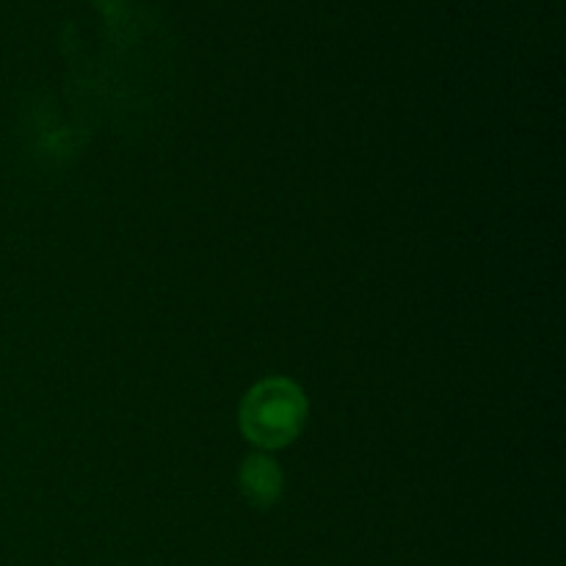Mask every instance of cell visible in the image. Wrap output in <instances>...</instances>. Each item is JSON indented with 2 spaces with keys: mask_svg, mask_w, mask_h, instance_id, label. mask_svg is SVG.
I'll use <instances>...</instances> for the list:
<instances>
[{
  "mask_svg": "<svg viewBox=\"0 0 566 566\" xmlns=\"http://www.w3.org/2000/svg\"><path fill=\"white\" fill-rule=\"evenodd\" d=\"M304 420V398L293 381L269 379L254 387L241 409L243 431L252 442L280 448L298 434Z\"/></svg>",
  "mask_w": 566,
  "mask_h": 566,
  "instance_id": "6da1fadb",
  "label": "cell"
},
{
  "mask_svg": "<svg viewBox=\"0 0 566 566\" xmlns=\"http://www.w3.org/2000/svg\"><path fill=\"white\" fill-rule=\"evenodd\" d=\"M241 484H243V492H247L254 503L269 506V503H274L276 495H280L282 475L271 459L252 457L247 462V468H243Z\"/></svg>",
  "mask_w": 566,
  "mask_h": 566,
  "instance_id": "7a4b0ae2",
  "label": "cell"
}]
</instances>
